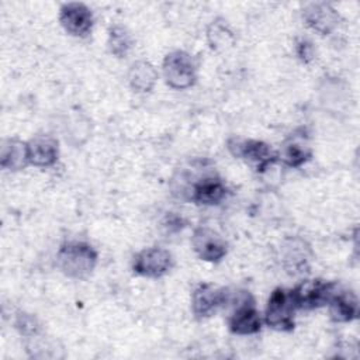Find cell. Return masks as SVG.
I'll return each mask as SVG.
<instances>
[{
  "label": "cell",
  "instance_id": "cell-1",
  "mask_svg": "<svg viewBox=\"0 0 360 360\" xmlns=\"http://www.w3.org/2000/svg\"><path fill=\"white\" fill-rule=\"evenodd\" d=\"M97 257L94 248L86 242H65L56 253V266L65 276L83 280L93 273Z\"/></svg>",
  "mask_w": 360,
  "mask_h": 360
},
{
  "label": "cell",
  "instance_id": "cell-9",
  "mask_svg": "<svg viewBox=\"0 0 360 360\" xmlns=\"http://www.w3.org/2000/svg\"><path fill=\"white\" fill-rule=\"evenodd\" d=\"M59 22L68 34L73 37H86L93 28V14L83 3H65L59 10Z\"/></svg>",
  "mask_w": 360,
  "mask_h": 360
},
{
  "label": "cell",
  "instance_id": "cell-6",
  "mask_svg": "<svg viewBox=\"0 0 360 360\" xmlns=\"http://www.w3.org/2000/svg\"><path fill=\"white\" fill-rule=\"evenodd\" d=\"M173 267L172 253L159 246L146 248L136 253L132 260V270L138 276L159 278L170 271Z\"/></svg>",
  "mask_w": 360,
  "mask_h": 360
},
{
  "label": "cell",
  "instance_id": "cell-20",
  "mask_svg": "<svg viewBox=\"0 0 360 360\" xmlns=\"http://www.w3.org/2000/svg\"><path fill=\"white\" fill-rule=\"evenodd\" d=\"M208 41L212 48H224L229 41H232V32L225 22L212 21L208 28Z\"/></svg>",
  "mask_w": 360,
  "mask_h": 360
},
{
  "label": "cell",
  "instance_id": "cell-12",
  "mask_svg": "<svg viewBox=\"0 0 360 360\" xmlns=\"http://www.w3.org/2000/svg\"><path fill=\"white\" fill-rule=\"evenodd\" d=\"M28 162L37 167L52 166L59 156L58 141L51 135H35L27 142Z\"/></svg>",
  "mask_w": 360,
  "mask_h": 360
},
{
  "label": "cell",
  "instance_id": "cell-21",
  "mask_svg": "<svg viewBox=\"0 0 360 360\" xmlns=\"http://www.w3.org/2000/svg\"><path fill=\"white\" fill-rule=\"evenodd\" d=\"M297 55L298 58L304 62V63H308L312 60L314 58V48H312V44L307 39H301L298 44H297Z\"/></svg>",
  "mask_w": 360,
  "mask_h": 360
},
{
  "label": "cell",
  "instance_id": "cell-8",
  "mask_svg": "<svg viewBox=\"0 0 360 360\" xmlns=\"http://www.w3.org/2000/svg\"><path fill=\"white\" fill-rule=\"evenodd\" d=\"M191 246L201 260L210 263L221 262L228 253L225 239L208 226H200L194 231L191 236Z\"/></svg>",
  "mask_w": 360,
  "mask_h": 360
},
{
  "label": "cell",
  "instance_id": "cell-13",
  "mask_svg": "<svg viewBox=\"0 0 360 360\" xmlns=\"http://www.w3.org/2000/svg\"><path fill=\"white\" fill-rule=\"evenodd\" d=\"M329 314L335 322H352L357 318L359 302L357 297L352 290L342 288L339 284L332 294L329 302Z\"/></svg>",
  "mask_w": 360,
  "mask_h": 360
},
{
  "label": "cell",
  "instance_id": "cell-16",
  "mask_svg": "<svg viewBox=\"0 0 360 360\" xmlns=\"http://www.w3.org/2000/svg\"><path fill=\"white\" fill-rule=\"evenodd\" d=\"M0 165L7 170H20L30 165L27 142L17 138L3 139L0 148Z\"/></svg>",
  "mask_w": 360,
  "mask_h": 360
},
{
  "label": "cell",
  "instance_id": "cell-3",
  "mask_svg": "<svg viewBox=\"0 0 360 360\" xmlns=\"http://www.w3.org/2000/svg\"><path fill=\"white\" fill-rule=\"evenodd\" d=\"M228 149L235 158H240L253 165L259 173L266 172L278 162L277 153L263 141L232 138L228 141Z\"/></svg>",
  "mask_w": 360,
  "mask_h": 360
},
{
  "label": "cell",
  "instance_id": "cell-7",
  "mask_svg": "<svg viewBox=\"0 0 360 360\" xmlns=\"http://www.w3.org/2000/svg\"><path fill=\"white\" fill-rule=\"evenodd\" d=\"M231 300L229 292L212 284H200L191 294V311L200 318H210L215 315Z\"/></svg>",
  "mask_w": 360,
  "mask_h": 360
},
{
  "label": "cell",
  "instance_id": "cell-4",
  "mask_svg": "<svg viewBox=\"0 0 360 360\" xmlns=\"http://www.w3.org/2000/svg\"><path fill=\"white\" fill-rule=\"evenodd\" d=\"M297 308L291 297V291L285 288H274L269 297L264 322L267 326L281 330L290 332L294 329V314Z\"/></svg>",
  "mask_w": 360,
  "mask_h": 360
},
{
  "label": "cell",
  "instance_id": "cell-15",
  "mask_svg": "<svg viewBox=\"0 0 360 360\" xmlns=\"http://www.w3.org/2000/svg\"><path fill=\"white\" fill-rule=\"evenodd\" d=\"M226 194L224 183L217 177H202L191 184L190 200L202 205H214L222 201Z\"/></svg>",
  "mask_w": 360,
  "mask_h": 360
},
{
  "label": "cell",
  "instance_id": "cell-17",
  "mask_svg": "<svg viewBox=\"0 0 360 360\" xmlns=\"http://www.w3.org/2000/svg\"><path fill=\"white\" fill-rule=\"evenodd\" d=\"M158 80L155 66L148 60H136L131 65L128 72V82L134 91L149 93Z\"/></svg>",
  "mask_w": 360,
  "mask_h": 360
},
{
  "label": "cell",
  "instance_id": "cell-10",
  "mask_svg": "<svg viewBox=\"0 0 360 360\" xmlns=\"http://www.w3.org/2000/svg\"><path fill=\"white\" fill-rule=\"evenodd\" d=\"M229 330L235 335H253L262 329V318L249 292L239 301L228 319Z\"/></svg>",
  "mask_w": 360,
  "mask_h": 360
},
{
  "label": "cell",
  "instance_id": "cell-2",
  "mask_svg": "<svg viewBox=\"0 0 360 360\" xmlns=\"http://www.w3.org/2000/svg\"><path fill=\"white\" fill-rule=\"evenodd\" d=\"M166 84L176 90L191 87L197 80V63L193 55L186 51H173L167 53L162 65Z\"/></svg>",
  "mask_w": 360,
  "mask_h": 360
},
{
  "label": "cell",
  "instance_id": "cell-18",
  "mask_svg": "<svg viewBox=\"0 0 360 360\" xmlns=\"http://www.w3.org/2000/svg\"><path fill=\"white\" fill-rule=\"evenodd\" d=\"M277 156L278 160H283V163H285L287 166L300 167L312 158V152L309 146L305 142H302V139L294 135L284 142L281 153H277Z\"/></svg>",
  "mask_w": 360,
  "mask_h": 360
},
{
  "label": "cell",
  "instance_id": "cell-14",
  "mask_svg": "<svg viewBox=\"0 0 360 360\" xmlns=\"http://www.w3.org/2000/svg\"><path fill=\"white\" fill-rule=\"evenodd\" d=\"M283 264L290 274H301L308 271L309 266V246L300 238L287 239L283 243Z\"/></svg>",
  "mask_w": 360,
  "mask_h": 360
},
{
  "label": "cell",
  "instance_id": "cell-19",
  "mask_svg": "<svg viewBox=\"0 0 360 360\" xmlns=\"http://www.w3.org/2000/svg\"><path fill=\"white\" fill-rule=\"evenodd\" d=\"M108 51L117 56V58H124L128 55L129 49L132 48V38L131 34L120 25L111 27L108 31Z\"/></svg>",
  "mask_w": 360,
  "mask_h": 360
},
{
  "label": "cell",
  "instance_id": "cell-11",
  "mask_svg": "<svg viewBox=\"0 0 360 360\" xmlns=\"http://www.w3.org/2000/svg\"><path fill=\"white\" fill-rule=\"evenodd\" d=\"M302 18L305 24L321 35L330 34L340 21V15L332 4L325 1H315L305 6L302 10Z\"/></svg>",
  "mask_w": 360,
  "mask_h": 360
},
{
  "label": "cell",
  "instance_id": "cell-5",
  "mask_svg": "<svg viewBox=\"0 0 360 360\" xmlns=\"http://www.w3.org/2000/svg\"><path fill=\"white\" fill-rule=\"evenodd\" d=\"M338 283L323 280H304L290 290L297 309H315L328 305Z\"/></svg>",
  "mask_w": 360,
  "mask_h": 360
}]
</instances>
